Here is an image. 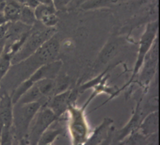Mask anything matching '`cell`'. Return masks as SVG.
<instances>
[{"instance_id": "cell-18", "label": "cell", "mask_w": 160, "mask_h": 145, "mask_svg": "<svg viewBox=\"0 0 160 145\" xmlns=\"http://www.w3.org/2000/svg\"><path fill=\"white\" fill-rule=\"evenodd\" d=\"M34 85V83L28 78V79L23 80V82L20 83L17 87L12 90L11 98L13 105L17 103L22 96L27 91Z\"/></svg>"}, {"instance_id": "cell-16", "label": "cell", "mask_w": 160, "mask_h": 145, "mask_svg": "<svg viewBox=\"0 0 160 145\" xmlns=\"http://www.w3.org/2000/svg\"><path fill=\"white\" fill-rule=\"evenodd\" d=\"M22 5L18 3L15 0L9 2H7L2 11V14L6 22H12L19 20Z\"/></svg>"}, {"instance_id": "cell-12", "label": "cell", "mask_w": 160, "mask_h": 145, "mask_svg": "<svg viewBox=\"0 0 160 145\" xmlns=\"http://www.w3.org/2000/svg\"><path fill=\"white\" fill-rule=\"evenodd\" d=\"M138 130L145 136L156 134L159 131V111H151L144 117L139 124Z\"/></svg>"}, {"instance_id": "cell-15", "label": "cell", "mask_w": 160, "mask_h": 145, "mask_svg": "<svg viewBox=\"0 0 160 145\" xmlns=\"http://www.w3.org/2000/svg\"><path fill=\"white\" fill-rule=\"evenodd\" d=\"M47 100L48 99L44 98L42 94L40 92L37 85L34 83V85L29 88L27 92L22 96L17 103L25 104L33 102H39L41 103L42 106H43L46 103Z\"/></svg>"}, {"instance_id": "cell-21", "label": "cell", "mask_w": 160, "mask_h": 145, "mask_svg": "<svg viewBox=\"0 0 160 145\" xmlns=\"http://www.w3.org/2000/svg\"><path fill=\"white\" fill-rule=\"evenodd\" d=\"M41 24L47 28H55L56 25L59 22V17L56 13L48 14L42 17L39 21Z\"/></svg>"}, {"instance_id": "cell-25", "label": "cell", "mask_w": 160, "mask_h": 145, "mask_svg": "<svg viewBox=\"0 0 160 145\" xmlns=\"http://www.w3.org/2000/svg\"><path fill=\"white\" fill-rule=\"evenodd\" d=\"M5 22H6L2 12H0V26L3 25V24L5 23Z\"/></svg>"}, {"instance_id": "cell-10", "label": "cell", "mask_w": 160, "mask_h": 145, "mask_svg": "<svg viewBox=\"0 0 160 145\" xmlns=\"http://www.w3.org/2000/svg\"><path fill=\"white\" fill-rule=\"evenodd\" d=\"M13 108L11 95L3 90L0 95V130L3 128L12 127Z\"/></svg>"}, {"instance_id": "cell-19", "label": "cell", "mask_w": 160, "mask_h": 145, "mask_svg": "<svg viewBox=\"0 0 160 145\" xmlns=\"http://www.w3.org/2000/svg\"><path fill=\"white\" fill-rule=\"evenodd\" d=\"M25 25L33 27L37 22L35 17L34 9L26 5H22L19 20Z\"/></svg>"}, {"instance_id": "cell-20", "label": "cell", "mask_w": 160, "mask_h": 145, "mask_svg": "<svg viewBox=\"0 0 160 145\" xmlns=\"http://www.w3.org/2000/svg\"><path fill=\"white\" fill-rule=\"evenodd\" d=\"M56 12H57V9L54 5L39 4L34 9L35 15L37 21H39L42 17L48 14L56 13Z\"/></svg>"}, {"instance_id": "cell-26", "label": "cell", "mask_w": 160, "mask_h": 145, "mask_svg": "<svg viewBox=\"0 0 160 145\" xmlns=\"http://www.w3.org/2000/svg\"><path fill=\"white\" fill-rule=\"evenodd\" d=\"M15 1L21 5H25L27 3L28 0H15Z\"/></svg>"}, {"instance_id": "cell-2", "label": "cell", "mask_w": 160, "mask_h": 145, "mask_svg": "<svg viewBox=\"0 0 160 145\" xmlns=\"http://www.w3.org/2000/svg\"><path fill=\"white\" fill-rule=\"evenodd\" d=\"M85 108H78L76 103H70L68 113V130L72 144H85L90 135V128L85 115Z\"/></svg>"}, {"instance_id": "cell-6", "label": "cell", "mask_w": 160, "mask_h": 145, "mask_svg": "<svg viewBox=\"0 0 160 145\" xmlns=\"http://www.w3.org/2000/svg\"><path fill=\"white\" fill-rule=\"evenodd\" d=\"M159 60V42L158 37L150 48L144 59L142 65L139 72V82L147 87L152 79L157 70Z\"/></svg>"}, {"instance_id": "cell-22", "label": "cell", "mask_w": 160, "mask_h": 145, "mask_svg": "<svg viewBox=\"0 0 160 145\" xmlns=\"http://www.w3.org/2000/svg\"><path fill=\"white\" fill-rule=\"evenodd\" d=\"M70 1L72 0H53V4L57 10L59 8H62L67 6Z\"/></svg>"}, {"instance_id": "cell-5", "label": "cell", "mask_w": 160, "mask_h": 145, "mask_svg": "<svg viewBox=\"0 0 160 145\" xmlns=\"http://www.w3.org/2000/svg\"><path fill=\"white\" fill-rule=\"evenodd\" d=\"M59 118L46 106H42L32 120L29 128L28 138L30 144H37L42 134Z\"/></svg>"}, {"instance_id": "cell-4", "label": "cell", "mask_w": 160, "mask_h": 145, "mask_svg": "<svg viewBox=\"0 0 160 145\" xmlns=\"http://www.w3.org/2000/svg\"><path fill=\"white\" fill-rule=\"evenodd\" d=\"M158 31L159 22L158 20L151 22L147 25L146 29L140 39L138 58L135 63L130 81L126 85V87L128 86L133 81L136 76H138L147 53L158 38Z\"/></svg>"}, {"instance_id": "cell-14", "label": "cell", "mask_w": 160, "mask_h": 145, "mask_svg": "<svg viewBox=\"0 0 160 145\" xmlns=\"http://www.w3.org/2000/svg\"><path fill=\"white\" fill-rule=\"evenodd\" d=\"M38 90L44 98L48 100L58 94L57 82L55 79H43L35 83Z\"/></svg>"}, {"instance_id": "cell-9", "label": "cell", "mask_w": 160, "mask_h": 145, "mask_svg": "<svg viewBox=\"0 0 160 145\" xmlns=\"http://www.w3.org/2000/svg\"><path fill=\"white\" fill-rule=\"evenodd\" d=\"M70 92L71 90L68 88L65 91L53 95L43 106L49 108L59 119L67 112L70 103Z\"/></svg>"}, {"instance_id": "cell-23", "label": "cell", "mask_w": 160, "mask_h": 145, "mask_svg": "<svg viewBox=\"0 0 160 145\" xmlns=\"http://www.w3.org/2000/svg\"><path fill=\"white\" fill-rule=\"evenodd\" d=\"M5 43H6V39L0 40V57H1L4 52Z\"/></svg>"}, {"instance_id": "cell-3", "label": "cell", "mask_w": 160, "mask_h": 145, "mask_svg": "<svg viewBox=\"0 0 160 145\" xmlns=\"http://www.w3.org/2000/svg\"><path fill=\"white\" fill-rule=\"evenodd\" d=\"M41 106L39 102L14 105L12 132L14 138L18 141L25 137L28 138L31 123Z\"/></svg>"}, {"instance_id": "cell-24", "label": "cell", "mask_w": 160, "mask_h": 145, "mask_svg": "<svg viewBox=\"0 0 160 145\" xmlns=\"http://www.w3.org/2000/svg\"><path fill=\"white\" fill-rule=\"evenodd\" d=\"M37 1L41 4H45V5H54L53 0H37Z\"/></svg>"}, {"instance_id": "cell-11", "label": "cell", "mask_w": 160, "mask_h": 145, "mask_svg": "<svg viewBox=\"0 0 160 145\" xmlns=\"http://www.w3.org/2000/svg\"><path fill=\"white\" fill-rule=\"evenodd\" d=\"M143 114V111L140 106V103H138L130 121L121 130L117 131L115 133L114 137L116 141H118L119 142H121L132 133L138 130L141 120L144 118L142 117Z\"/></svg>"}, {"instance_id": "cell-8", "label": "cell", "mask_w": 160, "mask_h": 145, "mask_svg": "<svg viewBox=\"0 0 160 145\" xmlns=\"http://www.w3.org/2000/svg\"><path fill=\"white\" fill-rule=\"evenodd\" d=\"M61 60L55 59L38 67L29 78L34 83L43 79H55L62 67Z\"/></svg>"}, {"instance_id": "cell-7", "label": "cell", "mask_w": 160, "mask_h": 145, "mask_svg": "<svg viewBox=\"0 0 160 145\" xmlns=\"http://www.w3.org/2000/svg\"><path fill=\"white\" fill-rule=\"evenodd\" d=\"M113 120L112 118L106 117L103 120L92 134H90L85 144H103L113 135L114 128L113 126Z\"/></svg>"}, {"instance_id": "cell-17", "label": "cell", "mask_w": 160, "mask_h": 145, "mask_svg": "<svg viewBox=\"0 0 160 145\" xmlns=\"http://www.w3.org/2000/svg\"><path fill=\"white\" fill-rule=\"evenodd\" d=\"M64 132H65V130H64V129L62 128H52V126H50L42 134L37 142V144H52L59 136L64 133Z\"/></svg>"}, {"instance_id": "cell-13", "label": "cell", "mask_w": 160, "mask_h": 145, "mask_svg": "<svg viewBox=\"0 0 160 145\" xmlns=\"http://www.w3.org/2000/svg\"><path fill=\"white\" fill-rule=\"evenodd\" d=\"M119 48L118 41L115 38H111L100 52L95 62V66L106 64L113 59L118 52Z\"/></svg>"}, {"instance_id": "cell-1", "label": "cell", "mask_w": 160, "mask_h": 145, "mask_svg": "<svg viewBox=\"0 0 160 145\" xmlns=\"http://www.w3.org/2000/svg\"><path fill=\"white\" fill-rule=\"evenodd\" d=\"M57 34L55 28H35L33 26L20 50L11 58V64L19 63L33 55L38 48Z\"/></svg>"}]
</instances>
